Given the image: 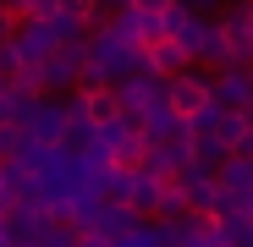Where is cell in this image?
Here are the masks:
<instances>
[{
    "mask_svg": "<svg viewBox=\"0 0 253 247\" xmlns=\"http://www.w3.org/2000/svg\"><path fill=\"white\" fill-rule=\"evenodd\" d=\"M248 33H253V6H248Z\"/></svg>",
    "mask_w": 253,
    "mask_h": 247,
    "instance_id": "obj_19",
    "label": "cell"
},
{
    "mask_svg": "<svg viewBox=\"0 0 253 247\" xmlns=\"http://www.w3.org/2000/svg\"><path fill=\"white\" fill-rule=\"evenodd\" d=\"M77 105H83V115H88L94 132H105V127H116V121H121V105H116L110 88H99V94H88V99H77Z\"/></svg>",
    "mask_w": 253,
    "mask_h": 247,
    "instance_id": "obj_14",
    "label": "cell"
},
{
    "mask_svg": "<svg viewBox=\"0 0 253 247\" xmlns=\"http://www.w3.org/2000/svg\"><path fill=\"white\" fill-rule=\"evenodd\" d=\"M209 99H215V110H226V115H248L253 110V71H237V66L209 71Z\"/></svg>",
    "mask_w": 253,
    "mask_h": 247,
    "instance_id": "obj_9",
    "label": "cell"
},
{
    "mask_svg": "<svg viewBox=\"0 0 253 247\" xmlns=\"http://www.w3.org/2000/svg\"><path fill=\"white\" fill-rule=\"evenodd\" d=\"M165 105H171V115H182V121H193V115H204L209 105V71H182V77H171L165 82Z\"/></svg>",
    "mask_w": 253,
    "mask_h": 247,
    "instance_id": "obj_8",
    "label": "cell"
},
{
    "mask_svg": "<svg viewBox=\"0 0 253 247\" xmlns=\"http://www.w3.org/2000/svg\"><path fill=\"white\" fill-rule=\"evenodd\" d=\"M160 231H165L171 247H220V236H215L209 220H182V225H160Z\"/></svg>",
    "mask_w": 253,
    "mask_h": 247,
    "instance_id": "obj_12",
    "label": "cell"
},
{
    "mask_svg": "<svg viewBox=\"0 0 253 247\" xmlns=\"http://www.w3.org/2000/svg\"><path fill=\"white\" fill-rule=\"evenodd\" d=\"M83 44H88V77L99 82V88H121V82L143 77V50H132V44L116 38L110 28L83 33Z\"/></svg>",
    "mask_w": 253,
    "mask_h": 247,
    "instance_id": "obj_1",
    "label": "cell"
},
{
    "mask_svg": "<svg viewBox=\"0 0 253 247\" xmlns=\"http://www.w3.org/2000/svg\"><path fill=\"white\" fill-rule=\"evenodd\" d=\"M61 138H66V99H33V110L22 121V143L61 148Z\"/></svg>",
    "mask_w": 253,
    "mask_h": 247,
    "instance_id": "obj_6",
    "label": "cell"
},
{
    "mask_svg": "<svg viewBox=\"0 0 253 247\" xmlns=\"http://www.w3.org/2000/svg\"><path fill=\"white\" fill-rule=\"evenodd\" d=\"M83 71H88V44H83V38H72V44H61L44 66H33V77H39V99H55L61 88H77Z\"/></svg>",
    "mask_w": 253,
    "mask_h": 247,
    "instance_id": "obj_3",
    "label": "cell"
},
{
    "mask_svg": "<svg viewBox=\"0 0 253 247\" xmlns=\"http://www.w3.org/2000/svg\"><path fill=\"white\" fill-rule=\"evenodd\" d=\"M110 247H171V242H165V231H160L154 220H143L132 236H121V242H110Z\"/></svg>",
    "mask_w": 253,
    "mask_h": 247,
    "instance_id": "obj_17",
    "label": "cell"
},
{
    "mask_svg": "<svg viewBox=\"0 0 253 247\" xmlns=\"http://www.w3.org/2000/svg\"><path fill=\"white\" fill-rule=\"evenodd\" d=\"M171 187L182 192V203H187V214H193V220H209V209H215V192H220L215 171H204V165H182V171L171 176Z\"/></svg>",
    "mask_w": 253,
    "mask_h": 247,
    "instance_id": "obj_7",
    "label": "cell"
},
{
    "mask_svg": "<svg viewBox=\"0 0 253 247\" xmlns=\"http://www.w3.org/2000/svg\"><path fill=\"white\" fill-rule=\"evenodd\" d=\"M160 198H165V181L149 176V171H132V214H138V220H154Z\"/></svg>",
    "mask_w": 253,
    "mask_h": 247,
    "instance_id": "obj_13",
    "label": "cell"
},
{
    "mask_svg": "<svg viewBox=\"0 0 253 247\" xmlns=\"http://www.w3.org/2000/svg\"><path fill=\"white\" fill-rule=\"evenodd\" d=\"M182 220H193L187 214V203H182V192L165 181V198H160V209H154V225H182Z\"/></svg>",
    "mask_w": 253,
    "mask_h": 247,
    "instance_id": "obj_16",
    "label": "cell"
},
{
    "mask_svg": "<svg viewBox=\"0 0 253 247\" xmlns=\"http://www.w3.org/2000/svg\"><path fill=\"white\" fill-rule=\"evenodd\" d=\"M116 38H126L132 50H149V44H160V0H126V6H116L110 11V22H105Z\"/></svg>",
    "mask_w": 253,
    "mask_h": 247,
    "instance_id": "obj_4",
    "label": "cell"
},
{
    "mask_svg": "<svg viewBox=\"0 0 253 247\" xmlns=\"http://www.w3.org/2000/svg\"><path fill=\"white\" fill-rule=\"evenodd\" d=\"M176 50L187 55V66H193V71H198V66H215V71H226V38H220V11H215V6H193V22L182 28Z\"/></svg>",
    "mask_w": 253,
    "mask_h": 247,
    "instance_id": "obj_2",
    "label": "cell"
},
{
    "mask_svg": "<svg viewBox=\"0 0 253 247\" xmlns=\"http://www.w3.org/2000/svg\"><path fill=\"white\" fill-rule=\"evenodd\" d=\"M220 38H226V66L253 71V33H248V6H226L220 11Z\"/></svg>",
    "mask_w": 253,
    "mask_h": 247,
    "instance_id": "obj_11",
    "label": "cell"
},
{
    "mask_svg": "<svg viewBox=\"0 0 253 247\" xmlns=\"http://www.w3.org/2000/svg\"><path fill=\"white\" fill-rule=\"evenodd\" d=\"M61 44H72V38L61 33V22H55V11H50V22H17V33H11V50H17V61L33 71V66H44Z\"/></svg>",
    "mask_w": 253,
    "mask_h": 247,
    "instance_id": "obj_5",
    "label": "cell"
},
{
    "mask_svg": "<svg viewBox=\"0 0 253 247\" xmlns=\"http://www.w3.org/2000/svg\"><path fill=\"white\" fill-rule=\"evenodd\" d=\"M193 22V6H182V0H160V38H182V28Z\"/></svg>",
    "mask_w": 253,
    "mask_h": 247,
    "instance_id": "obj_15",
    "label": "cell"
},
{
    "mask_svg": "<svg viewBox=\"0 0 253 247\" xmlns=\"http://www.w3.org/2000/svg\"><path fill=\"white\" fill-rule=\"evenodd\" d=\"M11 33H17V17H11V6H0V50L11 44Z\"/></svg>",
    "mask_w": 253,
    "mask_h": 247,
    "instance_id": "obj_18",
    "label": "cell"
},
{
    "mask_svg": "<svg viewBox=\"0 0 253 247\" xmlns=\"http://www.w3.org/2000/svg\"><path fill=\"white\" fill-rule=\"evenodd\" d=\"M116 94V105H121V115H132V121H149L154 110H165V82L160 77H132V82H121V88H110Z\"/></svg>",
    "mask_w": 253,
    "mask_h": 247,
    "instance_id": "obj_10",
    "label": "cell"
}]
</instances>
